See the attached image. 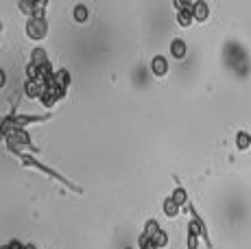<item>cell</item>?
<instances>
[{
    "instance_id": "cell-1",
    "label": "cell",
    "mask_w": 251,
    "mask_h": 249,
    "mask_svg": "<svg viewBox=\"0 0 251 249\" xmlns=\"http://www.w3.org/2000/svg\"><path fill=\"white\" fill-rule=\"evenodd\" d=\"M13 155L18 157V160L22 162L26 169H33V171H40V173H44L48 175L50 179H55V181H59L61 186H66V188H70L72 193H76V195H83V188L81 186H76L75 181H70L66 175H61V173H57L55 169H50V166H46V164H42L40 160H37L35 155H31V153H26V151H18V153H13Z\"/></svg>"
},
{
    "instance_id": "cell-2",
    "label": "cell",
    "mask_w": 251,
    "mask_h": 249,
    "mask_svg": "<svg viewBox=\"0 0 251 249\" xmlns=\"http://www.w3.org/2000/svg\"><path fill=\"white\" fill-rule=\"evenodd\" d=\"M50 116H52L50 112H48V114H20L16 107H13V112L9 114V116L0 118V138H4L9 131H11V129H26L28 124L44 123Z\"/></svg>"
},
{
    "instance_id": "cell-3",
    "label": "cell",
    "mask_w": 251,
    "mask_h": 249,
    "mask_svg": "<svg viewBox=\"0 0 251 249\" xmlns=\"http://www.w3.org/2000/svg\"><path fill=\"white\" fill-rule=\"evenodd\" d=\"M26 37L33 42H42L48 37V20L46 16H31L26 20Z\"/></svg>"
},
{
    "instance_id": "cell-4",
    "label": "cell",
    "mask_w": 251,
    "mask_h": 249,
    "mask_svg": "<svg viewBox=\"0 0 251 249\" xmlns=\"http://www.w3.org/2000/svg\"><path fill=\"white\" fill-rule=\"evenodd\" d=\"M186 212H190V221L197 225V229H199V234H201V241L205 243V247L207 249H212V238H210V229H207V225H205V221H203V217H201L199 212L195 210V205H188V210Z\"/></svg>"
},
{
    "instance_id": "cell-5",
    "label": "cell",
    "mask_w": 251,
    "mask_h": 249,
    "mask_svg": "<svg viewBox=\"0 0 251 249\" xmlns=\"http://www.w3.org/2000/svg\"><path fill=\"white\" fill-rule=\"evenodd\" d=\"M168 70H171V66H168V59L164 55H155L151 59V73H153V76H166L168 75Z\"/></svg>"
},
{
    "instance_id": "cell-6",
    "label": "cell",
    "mask_w": 251,
    "mask_h": 249,
    "mask_svg": "<svg viewBox=\"0 0 251 249\" xmlns=\"http://www.w3.org/2000/svg\"><path fill=\"white\" fill-rule=\"evenodd\" d=\"M192 16H195V22L203 25V22L210 20V4L205 0H197L195 7H192Z\"/></svg>"
},
{
    "instance_id": "cell-7",
    "label": "cell",
    "mask_w": 251,
    "mask_h": 249,
    "mask_svg": "<svg viewBox=\"0 0 251 249\" xmlns=\"http://www.w3.org/2000/svg\"><path fill=\"white\" fill-rule=\"evenodd\" d=\"M28 64H33L35 68H44V66L50 64V59H48V50L42 49V46H37V49L31 50V61Z\"/></svg>"
},
{
    "instance_id": "cell-8",
    "label": "cell",
    "mask_w": 251,
    "mask_h": 249,
    "mask_svg": "<svg viewBox=\"0 0 251 249\" xmlns=\"http://www.w3.org/2000/svg\"><path fill=\"white\" fill-rule=\"evenodd\" d=\"M186 55H188V44L181 40V37H175V40L171 42V57L177 61H181V59H186Z\"/></svg>"
},
{
    "instance_id": "cell-9",
    "label": "cell",
    "mask_w": 251,
    "mask_h": 249,
    "mask_svg": "<svg viewBox=\"0 0 251 249\" xmlns=\"http://www.w3.org/2000/svg\"><path fill=\"white\" fill-rule=\"evenodd\" d=\"M46 85L37 83V81H24V94H26V99H33V100H40L42 94H44Z\"/></svg>"
},
{
    "instance_id": "cell-10",
    "label": "cell",
    "mask_w": 251,
    "mask_h": 249,
    "mask_svg": "<svg viewBox=\"0 0 251 249\" xmlns=\"http://www.w3.org/2000/svg\"><path fill=\"white\" fill-rule=\"evenodd\" d=\"M171 199L175 201V203L179 205V208H188V205H190V199H188V190L183 188V186L179 184V181H177L175 190H173V193H171Z\"/></svg>"
},
{
    "instance_id": "cell-11",
    "label": "cell",
    "mask_w": 251,
    "mask_h": 249,
    "mask_svg": "<svg viewBox=\"0 0 251 249\" xmlns=\"http://www.w3.org/2000/svg\"><path fill=\"white\" fill-rule=\"evenodd\" d=\"M199 243H201V234L197 229L195 223H188V236H186V249H199Z\"/></svg>"
},
{
    "instance_id": "cell-12",
    "label": "cell",
    "mask_w": 251,
    "mask_h": 249,
    "mask_svg": "<svg viewBox=\"0 0 251 249\" xmlns=\"http://www.w3.org/2000/svg\"><path fill=\"white\" fill-rule=\"evenodd\" d=\"M72 18H75L76 25H85V22L90 20V9H88V4H83V2L75 4V7H72Z\"/></svg>"
},
{
    "instance_id": "cell-13",
    "label": "cell",
    "mask_w": 251,
    "mask_h": 249,
    "mask_svg": "<svg viewBox=\"0 0 251 249\" xmlns=\"http://www.w3.org/2000/svg\"><path fill=\"white\" fill-rule=\"evenodd\" d=\"M162 212H164V214H166V217H168V219H175V217H179L181 208H179V205H177V203H175V201H173V199H171V195H168V197H166V199H164V201H162Z\"/></svg>"
},
{
    "instance_id": "cell-14",
    "label": "cell",
    "mask_w": 251,
    "mask_h": 249,
    "mask_svg": "<svg viewBox=\"0 0 251 249\" xmlns=\"http://www.w3.org/2000/svg\"><path fill=\"white\" fill-rule=\"evenodd\" d=\"M236 149L238 151H249L251 149V133L249 131H245V129L236 131Z\"/></svg>"
},
{
    "instance_id": "cell-15",
    "label": "cell",
    "mask_w": 251,
    "mask_h": 249,
    "mask_svg": "<svg viewBox=\"0 0 251 249\" xmlns=\"http://www.w3.org/2000/svg\"><path fill=\"white\" fill-rule=\"evenodd\" d=\"M52 83H55L59 90H68V85H70V73L66 68L55 70V79H52Z\"/></svg>"
},
{
    "instance_id": "cell-16",
    "label": "cell",
    "mask_w": 251,
    "mask_h": 249,
    "mask_svg": "<svg viewBox=\"0 0 251 249\" xmlns=\"http://www.w3.org/2000/svg\"><path fill=\"white\" fill-rule=\"evenodd\" d=\"M177 25L181 28H188L195 25V16H192V9H181V11H177Z\"/></svg>"
},
{
    "instance_id": "cell-17",
    "label": "cell",
    "mask_w": 251,
    "mask_h": 249,
    "mask_svg": "<svg viewBox=\"0 0 251 249\" xmlns=\"http://www.w3.org/2000/svg\"><path fill=\"white\" fill-rule=\"evenodd\" d=\"M151 245L155 247V249H164L168 245V234H166V229H160V232L153 236V241H151Z\"/></svg>"
},
{
    "instance_id": "cell-18",
    "label": "cell",
    "mask_w": 251,
    "mask_h": 249,
    "mask_svg": "<svg viewBox=\"0 0 251 249\" xmlns=\"http://www.w3.org/2000/svg\"><path fill=\"white\" fill-rule=\"evenodd\" d=\"M4 85H7V73L4 68H0V90H4Z\"/></svg>"
},
{
    "instance_id": "cell-19",
    "label": "cell",
    "mask_w": 251,
    "mask_h": 249,
    "mask_svg": "<svg viewBox=\"0 0 251 249\" xmlns=\"http://www.w3.org/2000/svg\"><path fill=\"white\" fill-rule=\"evenodd\" d=\"M24 249H37V247L33 245V243H26V245H24Z\"/></svg>"
},
{
    "instance_id": "cell-20",
    "label": "cell",
    "mask_w": 251,
    "mask_h": 249,
    "mask_svg": "<svg viewBox=\"0 0 251 249\" xmlns=\"http://www.w3.org/2000/svg\"><path fill=\"white\" fill-rule=\"evenodd\" d=\"M0 249H11V247H9V243H7V245H2V247H0Z\"/></svg>"
},
{
    "instance_id": "cell-21",
    "label": "cell",
    "mask_w": 251,
    "mask_h": 249,
    "mask_svg": "<svg viewBox=\"0 0 251 249\" xmlns=\"http://www.w3.org/2000/svg\"><path fill=\"white\" fill-rule=\"evenodd\" d=\"M0 35H2V22H0Z\"/></svg>"
},
{
    "instance_id": "cell-22",
    "label": "cell",
    "mask_w": 251,
    "mask_h": 249,
    "mask_svg": "<svg viewBox=\"0 0 251 249\" xmlns=\"http://www.w3.org/2000/svg\"><path fill=\"white\" fill-rule=\"evenodd\" d=\"M123 249H133V247H131V245H127V247H123Z\"/></svg>"
}]
</instances>
